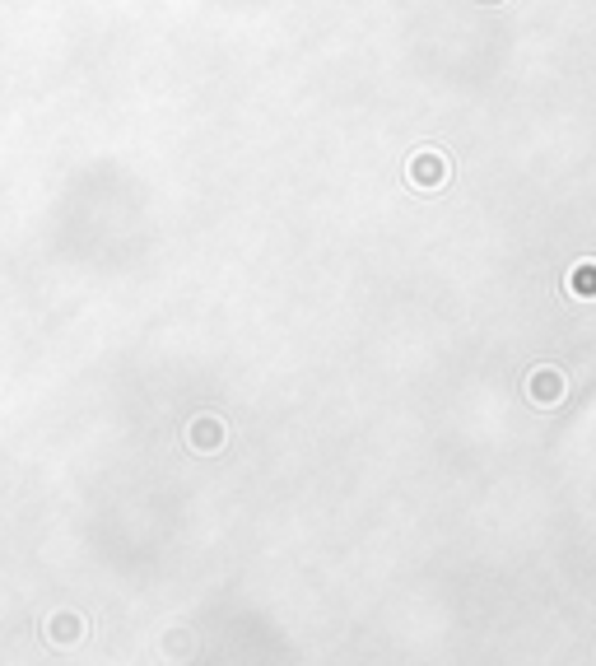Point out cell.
<instances>
[{
  "label": "cell",
  "mask_w": 596,
  "mask_h": 666,
  "mask_svg": "<svg viewBox=\"0 0 596 666\" xmlns=\"http://www.w3.org/2000/svg\"><path fill=\"white\" fill-rule=\"evenodd\" d=\"M447 182H452V159H447L443 150L424 145V150H415L406 159V187H415V191H443Z\"/></svg>",
  "instance_id": "cell-1"
},
{
  "label": "cell",
  "mask_w": 596,
  "mask_h": 666,
  "mask_svg": "<svg viewBox=\"0 0 596 666\" xmlns=\"http://www.w3.org/2000/svg\"><path fill=\"white\" fill-rule=\"evenodd\" d=\"M47 639L56 643V648H70V643H80L84 639V620L80 615H52V625H47Z\"/></svg>",
  "instance_id": "cell-4"
},
{
  "label": "cell",
  "mask_w": 596,
  "mask_h": 666,
  "mask_svg": "<svg viewBox=\"0 0 596 666\" xmlns=\"http://www.w3.org/2000/svg\"><path fill=\"white\" fill-rule=\"evenodd\" d=\"M224 443H229V424L219 420V415H196V420L187 424V448L191 452L215 457V452H224Z\"/></svg>",
  "instance_id": "cell-2"
},
{
  "label": "cell",
  "mask_w": 596,
  "mask_h": 666,
  "mask_svg": "<svg viewBox=\"0 0 596 666\" xmlns=\"http://www.w3.org/2000/svg\"><path fill=\"white\" fill-rule=\"evenodd\" d=\"M569 289L578 294V299H596V261H583V266H573Z\"/></svg>",
  "instance_id": "cell-5"
},
{
  "label": "cell",
  "mask_w": 596,
  "mask_h": 666,
  "mask_svg": "<svg viewBox=\"0 0 596 666\" xmlns=\"http://www.w3.org/2000/svg\"><path fill=\"white\" fill-rule=\"evenodd\" d=\"M564 392H569V382H564V373H559V368H536V373H531L527 378V396L531 401H536V406H559V401H564Z\"/></svg>",
  "instance_id": "cell-3"
}]
</instances>
